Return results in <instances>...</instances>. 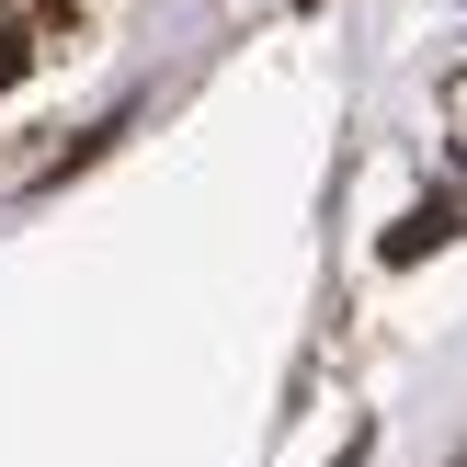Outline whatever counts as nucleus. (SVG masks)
Masks as SVG:
<instances>
[{
	"mask_svg": "<svg viewBox=\"0 0 467 467\" xmlns=\"http://www.w3.org/2000/svg\"><path fill=\"white\" fill-rule=\"evenodd\" d=\"M445 240H456V205H422V217H410V228H388L377 251H388V263H422V251H445Z\"/></svg>",
	"mask_w": 467,
	"mask_h": 467,
	"instance_id": "obj_1",
	"label": "nucleus"
},
{
	"mask_svg": "<svg viewBox=\"0 0 467 467\" xmlns=\"http://www.w3.org/2000/svg\"><path fill=\"white\" fill-rule=\"evenodd\" d=\"M23 80V23H0V91Z\"/></svg>",
	"mask_w": 467,
	"mask_h": 467,
	"instance_id": "obj_2",
	"label": "nucleus"
},
{
	"mask_svg": "<svg viewBox=\"0 0 467 467\" xmlns=\"http://www.w3.org/2000/svg\"><path fill=\"white\" fill-rule=\"evenodd\" d=\"M46 12H68V0H46Z\"/></svg>",
	"mask_w": 467,
	"mask_h": 467,
	"instance_id": "obj_3",
	"label": "nucleus"
},
{
	"mask_svg": "<svg viewBox=\"0 0 467 467\" xmlns=\"http://www.w3.org/2000/svg\"><path fill=\"white\" fill-rule=\"evenodd\" d=\"M296 12H308V0H296Z\"/></svg>",
	"mask_w": 467,
	"mask_h": 467,
	"instance_id": "obj_4",
	"label": "nucleus"
}]
</instances>
